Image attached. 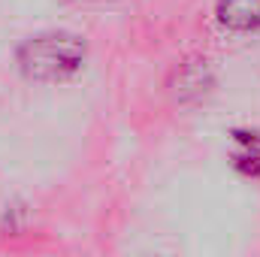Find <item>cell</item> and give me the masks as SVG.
<instances>
[{"instance_id":"cell-1","label":"cell","mask_w":260,"mask_h":257,"mask_svg":"<svg viewBox=\"0 0 260 257\" xmlns=\"http://www.w3.org/2000/svg\"><path fill=\"white\" fill-rule=\"evenodd\" d=\"M15 61L30 82H61L82 67L85 40L70 30H43L18 46Z\"/></svg>"},{"instance_id":"cell-2","label":"cell","mask_w":260,"mask_h":257,"mask_svg":"<svg viewBox=\"0 0 260 257\" xmlns=\"http://www.w3.org/2000/svg\"><path fill=\"white\" fill-rule=\"evenodd\" d=\"M215 12L227 30L248 34L260 27V0H218Z\"/></svg>"},{"instance_id":"cell-3","label":"cell","mask_w":260,"mask_h":257,"mask_svg":"<svg viewBox=\"0 0 260 257\" xmlns=\"http://www.w3.org/2000/svg\"><path fill=\"white\" fill-rule=\"evenodd\" d=\"M236 142L242 148H236V167H242L245 173L260 176V136L257 133H236Z\"/></svg>"}]
</instances>
